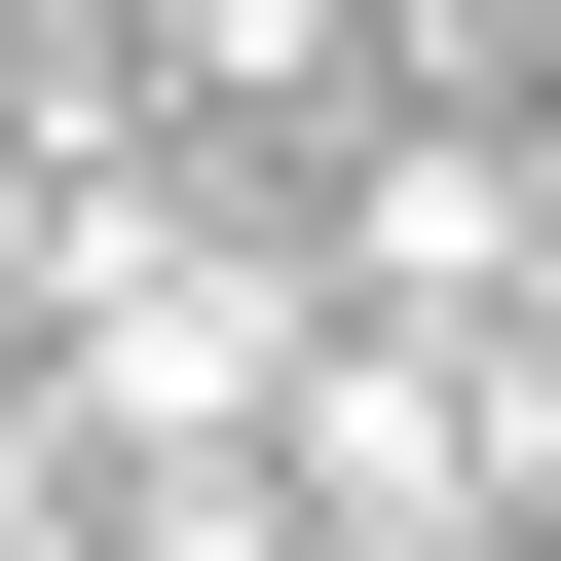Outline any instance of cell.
I'll list each match as a JSON object with an SVG mask.
<instances>
[{
	"label": "cell",
	"mask_w": 561,
	"mask_h": 561,
	"mask_svg": "<svg viewBox=\"0 0 561 561\" xmlns=\"http://www.w3.org/2000/svg\"><path fill=\"white\" fill-rule=\"evenodd\" d=\"M262 412H300V262H113V337H76V412H38V449H150V486H225Z\"/></svg>",
	"instance_id": "cell-1"
},
{
	"label": "cell",
	"mask_w": 561,
	"mask_h": 561,
	"mask_svg": "<svg viewBox=\"0 0 561 561\" xmlns=\"http://www.w3.org/2000/svg\"><path fill=\"white\" fill-rule=\"evenodd\" d=\"M262 449H300L262 524H375V561H412V524L486 486V375H449V337H300V412H262Z\"/></svg>",
	"instance_id": "cell-2"
},
{
	"label": "cell",
	"mask_w": 561,
	"mask_h": 561,
	"mask_svg": "<svg viewBox=\"0 0 561 561\" xmlns=\"http://www.w3.org/2000/svg\"><path fill=\"white\" fill-rule=\"evenodd\" d=\"M76 561H300V524H262V449H225V486H76Z\"/></svg>",
	"instance_id": "cell-3"
},
{
	"label": "cell",
	"mask_w": 561,
	"mask_h": 561,
	"mask_svg": "<svg viewBox=\"0 0 561 561\" xmlns=\"http://www.w3.org/2000/svg\"><path fill=\"white\" fill-rule=\"evenodd\" d=\"M0 561H76V449H38V412H0Z\"/></svg>",
	"instance_id": "cell-4"
}]
</instances>
